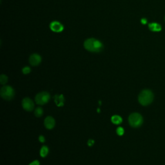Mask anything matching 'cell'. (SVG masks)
<instances>
[{
    "label": "cell",
    "instance_id": "obj_8",
    "mask_svg": "<svg viewBox=\"0 0 165 165\" xmlns=\"http://www.w3.org/2000/svg\"><path fill=\"white\" fill-rule=\"evenodd\" d=\"M41 56L37 54H34L31 55L29 59L30 64L32 66H37L41 63Z\"/></svg>",
    "mask_w": 165,
    "mask_h": 165
},
{
    "label": "cell",
    "instance_id": "obj_17",
    "mask_svg": "<svg viewBox=\"0 0 165 165\" xmlns=\"http://www.w3.org/2000/svg\"><path fill=\"white\" fill-rule=\"evenodd\" d=\"M22 71H23V73L24 74H28L30 72V69L29 67H26L23 69Z\"/></svg>",
    "mask_w": 165,
    "mask_h": 165
},
{
    "label": "cell",
    "instance_id": "obj_11",
    "mask_svg": "<svg viewBox=\"0 0 165 165\" xmlns=\"http://www.w3.org/2000/svg\"><path fill=\"white\" fill-rule=\"evenodd\" d=\"M54 98H55L56 104L57 105L58 107L63 106L65 99H64V97L63 95H60V96L56 95V96H55Z\"/></svg>",
    "mask_w": 165,
    "mask_h": 165
},
{
    "label": "cell",
    "instance_id": "obj_21",
    "mask_svg": "<svg viewBox=\"0 0 165 165\" xmlns=\"http://www.w3.org/2000/svg\"><path fill=\"white\" fill-rule=\"evenodd\" d=\"M141 23L143 24V25H145L147 23V19H145V18H143L141 19Z\"/></svg>",
    "mask_w": 165,
    "mask_h": 165
},
{
    "label": "cell",
    "instance_id": "obj_3",
    "mask_svg": "<svg viewBox=\"0 0 165 165\" xmlns=\"http://www.w3.org/2000/svg\"><path fill=\"white\" fill-rule=\"evenodd\" d=\"M128 122L132 127L138 128L143 123V118L139 113H132L128 117Z\"/></svg>",
    "mask_w": 165,
    "mask_h": 165
},
{
    "label": "cell",
    "instance_id": "obj_18",
    "mask_svg": "<svg viewBox=\"0 0 165 165\" xmlns=\"http://www.w3.org/2000/svg\"><path fill=\"white\" fill-rule=\"evenodd\" d=\"M39 140L41 143H44L45 141V139L43 136H39Z\"/></svg>",
    "mask_w": 165,
    "mask_h": 165
},
{
    "label": "cell",
    "instance_id": "obj_6",
    "mask_svg": "<svg viewBox=\"0 0 165 165\" xmlns=\"http://www.w3.org/2000/svg\"><path fill=\"white\" fill-rule=\"evenodd\" d=\"M22 106L23 108L28 112L32 111L34 109V104L33 101L29 98H25L22 101Z\"/></svg>",
    "mask_w": 165,
    "mask_h": 165
},
{
    "label": "cell",
    "instance_id": "obj_20",
    "mask_svg": "<svg viewBox=\"0 0 165 165\" xmlns=\"http://www.w3.org/2000/svg\"><path fill=\"white\" fill-rule=\"evenodd\" d=\"M29 165H39V162L38 161H34L31 163Z\"/></svg>",
    "mask_w": 165,
    "mask_h": 165
},
{
    "label": "cell",
    "instance_id": "obj_19",
    "mask_svg": "<svg viewBox=\"0 0 165 165\" xmlns=\"http://www.w3.org/2000/svg\"><path fill=\"white\" fill-rule=\"evenodd\" d=\"M94 140H92V139H90V140H88V146H89V147H92V145H93V144H94Z\"/></svg>",
    "mask_w": 165,
    "mask_h": 165
},
{
    "label": "cell",
    "instance_id": "obj_10",
    "mask_svg": "<svg viewBox=\"0 0 165 165\" xmlns=\"http://www.w3.org/2000/svg\"><path fill=\"white\" fill-rule=\"evenodd\" d=\"M148 28L151 31H153V32H160L162 29L161 25L156 23H150L148 25Z\"/></svg>",
    "mask_w": 165,
    "mask_h": 165
},
{
    "label": "cell",
    "instance_id": "obj_4",
    "mask_svg": "<svg viewBox=\"0 0 165 165\" xmlns=\"http://www.w3.org/2000/svg\"><path fill=\"white\" fill-rule=\"evenodd\" d=\"M15 92L10 86H4L1 89V96L5 100H11L14 97Z\"/></svg>",
    "mask_w": 165,
    "mask_h": 165
},
{
    "label": "cell",
    "instance_id": "obj_9",
    "mask_svg": "<svg viewBox=\"0 0 165 165\" xmlns=\"http://www.w3.org/2000/svg\"><path fill=\"white\" fill-rule=\"evenodd\" d=\"M45 126L47 129H52L55 126V120L53 117L50 116L45 118Z\"/></svg>",
    "mask_w": 165,
    "mask_h": 165
},
{
    "label": "cell",
    "instance_id": "obj_1",
    "mask_svg": "<svg viewBox=\"0 0 165 165\" xmlns=\"http://www.w3.org/2000/svg\"><path fill=\"white\" fill-rule=\"evenodd\" d=\"M154 95L152 92L148 89H145L141 92L138 96V101L143 106H148L153 102Z\"/></svg>",
    "mask_w": 165,
    "mask_h": 165
},
{
    "label": "cell",
    "instance_id": "obj_16",
    "mask_svg": "<svg viewBox=\"0 0 165 165\" xmlns=\"http://www.w3.org/2000/svg\"><path fill=\"white\" fill-rule=\"evenodd\" d=\"M116 132H117V135H119V136H123L124 134V129L122 127H118L117 128Z\"/></svg>",
    "mask_w": 165,
    "mask_h": 165
},
{
    "label": "cell",
    "instance_id": "obj_5",
    "mask_svg": "<svg viewBox=\"0 0 165 165\" xmlns=\"http://www.w3.org/2000/svg\"><path fill=\"white\" fill-rule=\"evenodd\" d=\"M50 99V94L47 92H42L37 94L35 97V101L38 104H45L47 103Z\"/></svg>",
    "mask_w": 165,
    "mask_h": 165
},
{
    "label": "cell",
    "instance_id": "obj_15",
    "mask_svg": "<svg viewBox=\"0 0 165 165\" xmlns=\"http://www.w3.org/2000/svg\"><path fill=\"white\" fill-rule=\"evenodd\" d=\"M7 81H8V77L4 74L1 75V76H0V83L2 84H5Z\"/></svg>",
    "mask_w": 165,
    "mask_h": 165
},
{
    "label": "cell",
    "instance_id": "obj_2",
    "mask_svg": "<svg viewBox=\"0 0 165 165\" xmlns=\"http://www.w3.org/2000/svg\"><path fill=\"white\" fill-rule=\"evenodd\" d=\"M84 47L86 50L92 52H101L103 49V44L94 38L87 39L84 43Z\"/></svg>",
    "mask_w": 165,
    "mask_h": 165
},
{
    "label": "cell",
    "instance_id": "obj_14",
    "mask_svg": "<svg viewBox=\"0 0 165 165\" xmlns=\"http://www.w3.org/2000/svg\"><path fill=\"white\" fill-rule=\"evenodd\" d=\"M43 114V110L40 107H38L35 110V116L37 117H41Z\"/></svg>",
    "mask_w": 165,
    "mask_h": 165
},
{
    "label": "cell",
    "instance_id": "obj_7",
    "mask_svg": "<svg viewBox=\"0 0 165 165\" xmlns=\"http://www.w3.org/2000/svg\"><path fill=\"white\" fill-rule=\"evenodd\" d=\"M50 28L54 32H61L63 30L64 27L62 24L58 22H53L50 24Z\"/></svg>",
    "mask_w": 165,
    "mask_h": 165
},
{
    "label": "cell",
    "instance_id": "obj_13",
    "mask_svg": "<svg viewBox=\"0 0 165 165\" xmlns=\"http://www.w3.org/2000/svg\"><path fill=\"white\" fill-rule=\"evenodd\" d=\"M49 151V150L48 147H46V146H43L40 150V155L42 157H45L48 155Z\"/></svg>",
    "mask_w": 165,
    "mask_h": 165
},
{
    "label": "cell",
    "instance_id": "obj_12",
    "mask_svg": "<svg viewBox=\"0 0 165 165\" xmlns=\"http://www.w3.org/2000/svg\"><path fill=\"white\" fill-rule=\"evenodd\" d=\"M111 121H112V123H113L115 124H121L122 123L123 120H122V118L120 116L115 115V116H113L112 117Z\"/></svg>",
    "mask_w": 165,
    "mask_h": 165
}]
</instances>
